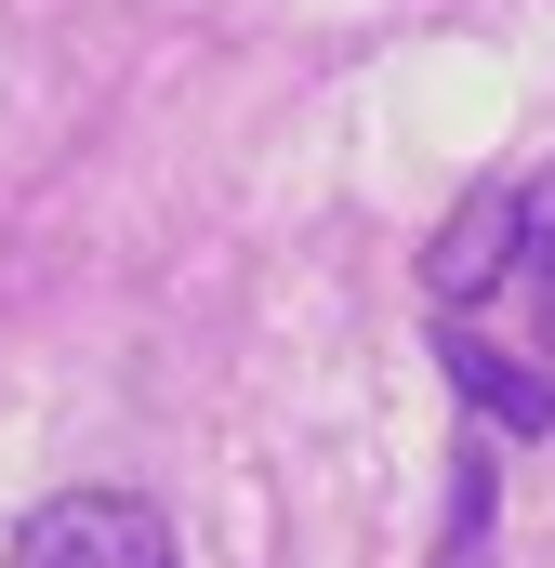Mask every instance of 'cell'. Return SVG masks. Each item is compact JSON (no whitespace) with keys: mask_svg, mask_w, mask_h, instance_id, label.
<instances>
[{"mask_svg":"<svg viewBox=\"0 0 555 568\" xmlns=\"http://www.w3.org/2000/svg\"><path fill=\"white\" fill-rule=\"evenodd\" d=\"M490 516H503V436L463 424V449H450V529H436V568H490Z\"/></svg>","mask_w":555,"mask_h":568,"instance_id":"obj_3","label":"cell"},{"mask_svg":"<svg viewBox=\"0 0 555 568\" xmlns=\"http://www.w3.org/2000/svg\"><path fill=\"white\" fill-rule=\"evenodd\" d=\"M0 568H185V542H172V516H159L145 489H53V503L13 529Z\"/></svg>","mask_w":555,"mask_h":568,"instance_id":"obj_2","label":"cell"},{"mask_svg":"<svg viewBox=\"0 0 555 568\" xmlns=\"http://www.w3.org/2000/svg\"><path fill=\"white\" fill-rule=\"evenodd\" d=\"M436 371L476 436H555V159L476 185L423 252Z\"/></svg>","mask_w":555,"mask_h":568,"instance_id":"obj_1","label":"cell"}]
</instances>
